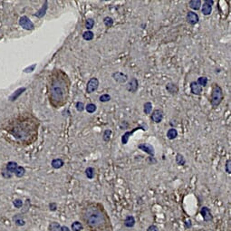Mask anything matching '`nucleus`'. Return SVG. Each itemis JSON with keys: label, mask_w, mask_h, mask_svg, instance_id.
Instances as JSON below:
<instances>
[{"label": "nucleus", "mask_w": 231, "mask_h": 231, "mask_svg": "<svg viewBox=\"0 0 231 231\" xmlns=\"http://www.w3.org/2000/svg\"><path fill=\"white\" fill-rule=\"evenodd\" d=\"M13 205H14V207L16 208V209H21V208L24 206V202H23V200H19V199H16V200H15L13 201Z\"/></svg>", "instance_id": "36"}, {"label": "nucleus", "mask_w": 231, "mask_h": 231, "mask_svg": "<svg viewBox=\"0 0 231 231\" xmlns=\"http://www.w3.org/2000/svg\"><path fill=\"white\" fill-rule=\"evenodd\" d=\"M25 168L22 167V166H18L17 169H16V172H15V175H16L17 178H22V177L25 175Z\"/></svg>", "instance_id": "33"}, {"label": "nucleus", "mask_w": 231, "mask_h": 231, "mask_svg": "<svg viewBox=\"0 0 231 231\" xmlns=\"http://www.w3.org/2000/svg\"><path fill=\"white\" fill-rule=\"evenodd\" d=\"M138 88H139V83L136 78H131V80L126 85L127 91H129L130 92H133V93L136 92L138 91Z\"/></svg>", "instance_id": "13"}, {"label": "nucleus", "mask_w": 231, "mask_h": 231, "mask_svg": "<svg viewBox=\"0 0 231 231\" xmlns=\"http://www.w3.org/2000/svg\"><path fill=\"white\" fill-rule=\"evenodd\" d=\"M46 7H47V2H45V5H44V7H42V9H41L39 12H37V16H38V17H42V16L45 14V9H46Z\"/></svg>", "instance_id": "38"}, {"label": "nucleus", "mask_w": 231, "mask_h": 231, "mask_svg": "<svg viewBox=\"0 0 231 231\" xmlns=\"http://www.w3.org/2000/svg\"><path fill=\"white\" fill-rule=\"evenodd\" d=\"M99 87V80L96 77H92L86 85V92L87 93H92L95 92Z\"/></svg>", "instance_id": "5"}, {"label": "nucleus", "mask_w": 231, "mask_h": 231, "mask_svg": "<svg viewBox=\"0 0 231 231\" xmlns=\"http://www.w3.org/2000/svg\"><path fill=\"white\" fill-rule=\"evenodd\" d=\"M163 111L160 109H156L151 113V120L155 123H159L163 120Z\"/></svg>", "instance_id": "9"}, {"label": "nucleus", "mask_w": 231, "mask_h": 231, "mask_svg": "<svg viewBox=\"0 0 231 231\" xmlns=\"http://www.w3.org/2000/svg\"><path fill=\"white\" fill-rule=\"evenodd\" d=\"M104 24L107 28H111L113 25V19L110 16H105L104 18Z\"/></svg>", "instance_id": "32"}, {"label": "nucleus", "mask_w": 231, "mask_h": 231, "mask_svg": "<svg viewBox=\"0 0 231 231\" xmlns=\"http://www.w3.org/2000/svg\"><path fill=\"white\" fill-rule=\"evenodd\" d=\"M167 137L169 140H175L178 137V130L175 128H171L167 131Z\"/></svg>", "instance_id": "24"}, {"label": "nucleus", "mask_w": 231, "mask_h": 231, "mask_svg": "<svg viewBox=\"0 0 231 231\" xmlns=\"http://www.w3.org/2000/svg\"><path fill=\"white\" fill-rule=\"evenodd\" d=\"M143 112L145 114H151L152 112V104L151 102H146L143 106Z\"/></svg>", "instance_id": "28"}, {"label": "nucleus", "mask_w": 231, "mask_h": 231, "mask_svg": "<svg viewBox=\"0 0 231 231\" xmlns=\"http://www.w3.org/2000/svg\"><path fill=\"white\" fill-rule=\"evenodd\" d=\"M2 129L6 131L7 136L16 142L29 145L37 139L38 121L30 113H22L6 121Z\"/></svg>", "instance_id": "1"}, {"label": "nucleus", "mask_w": 231, "mask_h": 231, "mask_svg": "<svg viewBox=\"0 0 231 231\" xmlns=\"http://www.w3.org/2000/svg\"><path fill=\"white\" fill-rule=\"evenodd\" d=\"M2 175H3V177H4L5 179H11V178H12V176H13V174L9 173V172H8V171H7L6 170L2 172Z\"/></svg>", "instance_id": "44"}, {"label": "nucleus", "mask_w": 231, "mask_h": 231, "mask_svg": "<svg viewBox=\"0 0 231 231\" xmlns=\"http://www.w3.org/2000/svg\"><path fill=\"white\" fill-rule=\"evenodd\" d=\"M204 2H205V3H207V4H209V6H212V5L214 4V1H213V0H205Z\"/></svg>", "instance_id": "47"}, {"label": "nucleus", "mask_w": 231, "mask_h": 231, "mask_svg": "<svg viewBox=\"0 0 231 231\" xmlns=\"http://www.w3.org/2000/svg\"><path fill=\"white\" fill-rule=\"evenodd\" d=\"M12 220L15 223V225H16L17 227H23V226L25 225V218H24L23 214L14 215V217L12 218Z\"/></svg>", "instance_id": "15"}, {"label": "nucleus", "mask_w": 231, "mask_h": 231, "mask_svg": "<svg viewBox=\"0 0 231 231\" xmlns=\"http://www.w3.org/2000/svg\"><path fill=\"white\" fill-rule=\"evenodd\" d=\"M94 25V20L92 18H87L85 20V28L88 31H91V29H92Z\"/></svg>", "instance_id": "34"}, {"label": "nucleus", "mask_w": 231, "mask_h": 231, "mask_svg": "<svg viewBox=\"0 0 231 231\" xmlns=\"http://www.w3.org/2000/svg\"><path fill=\"white\" fill-rule=\"evenodd\" d=\"M111 95L108 94V93H104V94H102L100 97H99V101L102 102V103H107L109 101H111Z\"/></svg>", "instance_id": "35"}, {"label": "nucleus", "mask_w": 231, "mask_h": 231, "mask_svg": "<svg viewBox=\"0 0 231 231\" xmlns=\"http://www.w3.org/2000/svg\"><path fill=\"white\" fill-rule=\"evenodd\" d=\"M112 77L113 78V80L116 82V83H121V84H123V83H127V81H128V75H125V74H123V73H121V72H114L113 75H112Z\"/></svg>", "instance_id": "8"}, {"label": "nucleus", "mask_w": 231, "mask_h": 231, "mask_svg": "<svg viewBox=\"0 0 231 231\" xmlns=\"http://www.w3.org/2000/svg\"><path fill=\"white\" fill-rule=\"evenodd\" d=\"M70 79L61 69H54L47 83V95L50 104L54 108L63 106L68 101L70 91Z\"/></svg>", "instance_id": "2"}, {"label": "nucleus", "mask_w": 231, "mask_h": 231, "mask_svg": "<svg viewBox=\"0 0 231 231\" xmlns=\"http://www.w3.org/2000/svg\"><path fill=\"white\" fill-rule=\"evenodd\" d=\"M201 1L200 0H190L189 2V6L193 10H199L201 7Z\"/></svg>", "instance_id": "19"}, {"label": "nucleus", "mask_w": 231, "mask_h": 231, "mask_svg": "<svg viewBox=\"0 0 231 231\" xmlns=\"http://www.w3.org/2000/svg\"><path fill=\"white\" fill-rule=\"evenodd\" d=\"M201 12L204 16H209L212 12V6L204 2V4L201 5Z\"/></svg>", "instance_id": "22"}, {"label": "nucleus", "mask_w": 231, "mask_h": 231, "mask_svg": "<svg viewBox=\"0 0 231 231\" xmlns=\"http://www.w3.org/2000/svg\"><path fill=\"white\" fill-rule=\"evenodd\" d=\"M94 37V34L92 32V31H85L83 32V38L85 40V41H92Z\"/></svg>", "instance_id": "27"}, {"label": "nucleus", "mask_w": 231, "mask_h": 231, "mask_svg": "<svg viewBox=\"0 0 231 231\" xmlns=\"http://www.w3.org/2000/svg\"><path fill=\"white\" fill-rule=\"evenodd\" d=\"M200 215L202 216V218L205 222H210V221L213 220V215L211 213V210H210V209H209L206 206L201 208Z\"/></svg>", "instance_id": "10"}, {"label": "nucleus", "mask_w": 231, "mask_h": 231, "mask_svg": "<svg viewBox=\"0 0 231 231\" xmlns=\"http://www.w3.org/2000/svg\"><path fill=\"white\" fill-rule=\"evenodd\" d=\"M61 225L58 222H51L48 226V230L49 231H61Z\"/></svg>", "instance_id": "26"}, {"label": "nucleus", "mask_w": 231, "mask_h": 231, "mask_svg": "<svg viewBox=\"0 0 231 231\" xmlns=\"http://www.w3.org/2000/svg\"><path fill=\"white\" fill-rule=\"evenodd\" d=\"M84 109L86 110V112H87L88 113H93L97 110V106H96L94 104L90 103V104H88L84 107Z\"/></svg>", "instance_id": "31"}, {"label": "nucleus", "mask_w": 231, "mask_h": 231, "mask_svg": "<svg viewBox=\"0 0 231 231\" xmlns=\"http://www.w3.org/2000/svg\"><path fill=\"white\" fill-rule=\"evenodd\" d=\"M51 165H52V167L54 169L57 170V169H60L63 166L64 161L62 159H54L51 162Z\"/></svg>", "instance_id": "20"}, {"label": "nucleus", "mask_w": 231, "mask_h": 231, "mask_svg": "<svg viewBox=\"0 0 231 231\" xmlns=\"http://www.w3.org/2000/svg\"><path fill=\"white\" fill-rule=\"evenodd\" d=\"M61 231H71V229L67 226H62L61 227Z\"/></svg>", "instance_id": "46"}, {"label": "nucleus", "mask_w": 231, "mask_h": 231, "mask_svg": "<svg viewBox=\"0 0 231 231\" xmlns=\"http://www.w3.org/2000/svg\"><path fill=\"white\" fill-rule=\"evenodd\" d=\"M186 20L187 22L191 25H195L196 24L199 23L200 21V16H197V13H195L194 11H189L187 16H186Z\"/></svg>", "instance_id": "11"}, {"label": "nucleus", "mask_w": 231, "mask_h": 231, "mask_svg": "<svg viewBox=\"0 0 231 231\" xmlns=\"http://www.w3.org/2000/svg\"><path fill=\"white\" fill-rule=\"evenodd\" d=\"M148 161H149V163H150V164H156V163H157V160H156V159H154V158H153V157H150V158H148Z\"/></svg>", "instance_id": "45"}, {"label": "nucleus", "mask_w": 231, "mask_h": 231, "mask_svg": "<svg viewBox=\"0 0 231 231\" xmlns=\"http://www.w3.org/2000/svg\"><path fill=\"white\" fill-rule=\"evenodd\" d=\"M137 130H145L146 129L142 126V125H140V126H138V127H136V128H134L133 130H129V131H126V133L121 136V143L123 144V145H125V144H127L128 143V142H129V139H130V137L133 135L135 131Z\"/></svg>", "instance_id": "7"}, {"label": "nucleus", "mask_w": 231, "mask_h": 231, "mask_svg": "<svg viewBox=\"0 0 231 231\" xmlns=\"http://www.w3.org/2000/svg\"><path fill=\"white\" fill-rule=\"evenodd\" d=\"M48 208L50 209V211H56L57 209V204L55 202H50L48 205Z\"/></svg>", "instance_id": "41"}, {"label": "nucleus", "mask_w": 231, "mask_h": 231, "mask_svg": "<svg viewBox=\"0 0 231 231\" xmlns=\"http://www.w3.org/2000/svg\"><path fill=\"white\" fill-rule=\"evenodd\" d=\"M19 25L25 30H33L35 28V25L33 24V22L27 17V16H22L19 19Z\"/></svg>", "instance_id": "6"}, {"label": "nucleus", "mask_w": 231, "mask_h": 231, "mask_svg": "<svg viewBox=\"0 0 231 231\" xmlns=\"http://www.w3.org/2000/svg\"><path fill=\"white\" fill-rule=\"evenodd\" d=\"M111 135H112V130L110 129H107L104 131V134H103V140L104 142H110L111 140Z\"/></svg>", "instance_id": "30"}, {"label": "nucleus", "mask_w": 231, "mask_h": 231, "mask_svg": "<svg viewBox=\"0 0 231 231\" xmlns=\"http://www.w3.org/2000/svg\"><path fill=\"white\" fill-rule=\"evenodd\" d=\"M83 219L87 226L92 231L103 230L106 227L108 223L107 216L104 214V209L99 208L98 205H88L83 210Z\"/></svg>", "instance_id": "3"}, {"label": "nucleus", "mask_w": 231, "mask_h": 231, "mask_svg": "<svg viewBox=\"0 0 231 231\" xmlns=\"http://www.w3.org/2000/svg\"><path fill=\"white\" fill-rule=\"evenodd\" d=\"M25 90V88H21V89H19V90H17L16 92V93H14L13 95H12V97H11V99H12V101H14L15 100V99H16V97L18 96V95H20Z\"/></svg>", "instance_id": "40"}, {"label": "nucleus", "mask_w": 231, "mask_h": 231, "mask_svg": "<svg viewBox=\"0 0 231 231\" xmlns=\"http://www.w3.org/2000/svg\"><path fill=\"white\" fill-rule=\"evenodd\" d=\"M189 87H190V92L192 94H195V95H200L201 94L202 87H200L199 84H197L196 81L191 82L190 84H189Z\"/></svg>", "instance_id": "14"}, {"label": "nucleus", "mask_w": 231, "mask_h": 231, "mask_svg": "<svg viewBox=\"0 0 231 231\" xmlns=\"http://www.w3.org/2000/svg\"><path fill=\"white\" fill-rule=\"evenodd\" d=\"M224 99V93L222 88L218 84L214 83L212 85L211 89V94H210V104L214 108H217L223 101Z\"/></svg>", "instance_id": "4"}, {"label": "nucleus", "mask_w": 231, "mask_h": 231, "mask_svg": "<svg viewBox=\"0 0 231 231\" xmlns=\"http://www.w3.org/2000/svg\"><path fill=\"white\" fill-rule=\"evenodd\" d=\"M175 161H176L177 165H179V166H184V165L186 164V159H185L184 156L182 154H180V153H177L176 154Z\"/></svg>", "instance_id": "25"}, {"label": "nucleus", "mask_w": 231, "mask_h": 231, "mask_svg": "<svg viewBox=\"0 0 231 231\" xmlns=\"http://www.w3.org/2000/svg\"><path fill=\"white\" fill-rule=\"evenodd\" d=\"M84 173L88 180H92L95 177V169L93 167H87Z\"/></svg>", "instance_id": "23"}, {"label": "nucleus", "mask_w": 231, "mask_h": 231, "mask_svg": "<svg viewBox=\"0 0 231 231\" xmlns=\"http://www.w3.org/2000/svg\"><path fill=\"white\" fill-rule=\"evenodd\" d=\"M138 148L141 151L149 154L151 157H154V155H155V150H154L153 146L150 143H141L138 145Z\"/></svg>", "instance_id": "12"}, {"label": "nucleus", "mask_w": 231, "mask_h": 231, "mask_svg": "<svg viewBox=\"0 0 231 231\" xmlns=\"http://www.w3.org/2000/svg\"><path fill=\"white\" fill-rule=\"evenodd\" d=\"M75 107H76V110L78 111V112H80V113H82L83 110H84V104H83V102H77L76 103V104H75Z\"/></svg>", "instance_id": "39"}, {"label": "nucleus", "mask_w": 231, "mask_h": 231, "mask_svg": "<svg viewBox=\"0 0 231 231\" xmlns=\"http://www.w3.org/2000/svg\"><path fill=\"white\" fill-rule=\"evenodd\" d=\"M135 223H136V220H135V218L133 216H126L124 221H123V225L125 227L127 228H131L135 226Z\"/></svg>", "instance_id": "16"}, {"label": "nucleus", "mask_w": 231, "mask_h": 231, "mask_svg": "<svg viewBox=\"0 0 231 231\" xmlns=\"http://www.w3.org/2000/svg\"><path fill=\"white\" fill-rule=\"evenodd\" d=\"M225 171L227 174H231V160H230V159H227V161H226Z\"/></svg>", "instance_id": "37"}, {"label": "nucleus", "mask_w": 231, "mask_h": 231, "mask_svg": "<svg viewBox=\"0 0 231 231\" xmlns=\"http://www.w3.org/2000/svg\"><path fill=\"white\" fill-rule=\"evenodd\" d=\"M17 167H18V165H17L16 162H15V161H10V162H8V163L6 165V171H8V172L11 173V174H15V172H16Z\"/></svg>", "instance_id": "17"}, {"label": "nucleus", "mask_w": 231, "mask_h": 231, "mask_svg": "<svg viewBox=\"0 0 231 231\" xmlns=\"http://www.w3.org/2000/svg\"><path fill=\"white\" fill-rule=\"evenodd\" d=\"M166 90L171 93V94H176L178 93L179 92V87L176 83H167L166 85Z\"/></svg>", "instance_id": "18"}, {"label": "nucleus", "mask_w": 231, "mask_h": 231, "mask_svg": "<svg viewBox=\"0 0 231 231\" xmlns=\"http://www.w3.org/2000/svg\"><path fill=\"white\" fill-rule=\"evenodd\" d=\"M196 82H197V83L199 84L200 87H205V86L208 84L209 80H208V78H207V77H205V76H201V77H199V78H197V80Z\"/></svg>", "instance_id": "29"}, {"label": "nucleus", "mask_w": 231, "mask_h": 231, "mask_svg": "<svg viewBox=\"0 0 231 231\" xmlns=\"http://www.w3.org/2000/svg\"><path fill=\"white\" fill-rule=\"evenodd\" d=\"M146 231H159V227H158L157 225L152 224V225H150V226L148 227V228H147Z\"/></svg>", "instance_id": "43"}, {"label": "nucleus", "mask_w": 231, "mask_h": 231, "mask_svg": "<svg viewBox=\"0 0 231 231\" xmlns=\"http://www.w3.org/2000/svg\"><path fill=\"white\" fill-rule=\"evenodd\" d=\"M184 226L187 229H189L192 227V221L189 219V218H187L185 221H184Z\"/></svg>", "instance_id": "42"}, {"label": "nucleus", "mask_w": 231, "mask_h": 231, "mask_svg": "<svg viewBox=\"0 0 231 231\" xmlns=\"http://www.w3.org/2000/svg\"><path fill=\"white\" fill-rule=\"evenodd\" d=\"M71 231H82L83 229V225L80 221H74L71 225Z\"/></svg>", "instance_id": "21"}]
</instances>
